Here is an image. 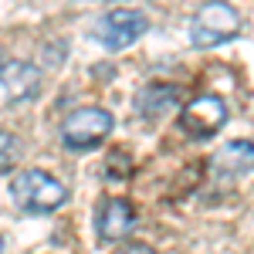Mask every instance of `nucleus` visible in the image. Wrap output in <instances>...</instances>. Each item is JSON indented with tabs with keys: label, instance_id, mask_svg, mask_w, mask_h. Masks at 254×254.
<instances>
[{
	"label": "nucleus",
	"instance_id": "nucleus-1",
	"mask_svg": "<svg viewBox=\"0 0 254 254\" xmlns=\"http://www.w3.org/2000/svg\"><path fill=\"white\" fill-rule=\"evenodd\" d=\"M10 196L27 214H55L58 207H64L68 190L61 180L48 176L44 170H20L10 180Z\"/></svg>",
	"mask_w": 254,
	"mask_h": 254
},
{
	"label": "nucleus",
	"instance_id": "nucleus-2",
	"mask_svg": "<svg viewBox=\"0 0 254 254\" xmlns=\"http://www.w3.org/2000/svg\"><path fill=\"white\" fill-rule=\"evenodd\" d=\"M237 31H241V17H237L234 7L224 3V0L203 3L193 14V20H190V41H193L196 48L224 44V41L237 38Z\"/></svg>",
	"mask_w": 254,
	"mask_h": 254
},
{
	"label": "nucleus",
	"instance_id": "nucleus-3",
	"mask_svg": "<svg viewBox=\"0 0 254 254\" xmlns=\"http://www.w3.org/2000/svg\"><path fill=\"white\" fill-rule=\"evenodd\" d=\"M112 132V116L98 105H88V109H75L71 116L61 122V142L75 153H88L102 146Z\"/></svg>",
	"mask_w": 254,
	"mask_h": 254
},
{
	"label": "nucleus",
	"instance_id": "nucleus-4",
	"mask_svg": "<svg viewBox=\"0 0 254 254\" xmlns=\"http://www.w3.org/2000/svg\"><path fill=\"white\" fill-rule=\"evenodd\" d=\"M146 27H149L146 14L129 10V7H119V10H109L105 17H98V24H95L92 34H95V41L102 44V48L122 51V48L136 44V41L146 34Z\"/></svg>",
	"mask_w": 254,
	"mask_h": 254
},
{
	"label": "nucleus",
	"instance_id": "nucleus-5",
	"mask_svg": "<svg viewBox=\"0 0 254 254\" xmlns=\"http://www.w3.org/2000/svg\"><path fill=\"white\" fill-rule=\"evenodd\" d=\"M227 122V105L220 95H200L190 105H183L180 112V126L190 139H210L224 129Z\"/></svg>",
	"mask_w": 254,
	"mask_h": 254
},
{
	"label": "nucleus",
	"instance_id": "nucleus-6",
	"mask_svg": "<svg viewBox=\"0 0 254 254\" xmlns=\"http://www.w3.org/2000/svg\"><path fill=\"white\" fill-rule=\"evenodd\" d=\"M132 227H136V207H132L129 200L112 196V200L102 203V210H98V237H102L105 244L126 241V237L132 234Z\"/></svg>",
	"mask_w": 254,
	"mask_h": 254
},
{
	"label": "nucleus",
	"instance_id": "nucleus-7",
	"mask_svg": "<svg viewBox=\"0 0 254 254\" xmlns=\"http://www.w3.org/2000/svg\"><path fill=\"white\" fill-rule=\"evenodd\" d=\"M0 81H3V92L10 102H24V98H34L41 88V75L34 64L27 61H7L3 71H0Z\"/></svg>",
	"mask_w": 254,
	"mask_h": 254
},
{
	"label": "nucleus",
	"instance_id": "nucleus-8",
	"mask_svg": "<svg viewBox=\"0 0 254 254\" xmlns=\"http://www.w3.org/2000/svg\"><path fill=\"white\" fill-rule=\"evenodd\" d=\"M214 163V170L220 176H244L254 170V142H244V139H237V142H227V146H220L217 149V156L210 159Z\"/></svg>",
	"mask_w": 254,
	"mask_h": 254
},
{
	"label": "nucleus",
	"instance_id": "nucleus-9",
	"mask_svg": "<svg viewBox=\"0 0 254 254\" xmlns=\"http://www.w3.org/2000/svg\"><path fill=\"white\" fill-rule=\"evenodd\" d=\"M176 102H180V88H173V85H149V88L139 92L136 105L146 119H159L163 112L176 109Z\"/></svg>",
	"mask_w": 254,
	"mask_h": 254
},
{
	"label": "nucleus",
	"instance_id": "nucleus-10",
	"mask_svg": "<svg viewBox=\"0 0 254 254\" xmlns=\"http://www.w3.org/2000/svg\"><path fill=\"white\" fill-rule=\"evenodd\" d=\"M17 159H20V139L14 132H0V173L14 170Z\"/></svg>",
	"mask_w": 254,
	"mask_h": 254
},
{
	"label": "nucleus",
	"instance_id": "nucleus-11",
	"mask_svg": "<svg viewBox=\"0 0 254 254\" xmlns=\"http://www.w3.org/2000/svg\"><path fill=\"white\" fill-rule=\"evenodd\" d=\"M122 254H156V251H153L149 244H129V248H126Z\"/></svg>",
	"mask_w": 254,
	"mask_h": 254
},
{
	"label": "nucleus",
	"instance_id": "nucleus-12",
	"mask_svg": "<svg viewBox=\"0 0 254 254\" xmlns=\"http://www.w3.org/2000/svg\"><path fill=\"white\" fill-rule=\"evenodd\" d=\"M3 64H7V58H3V51H0V71H3Z\"/></svg>",
	"mask_w": 254,
	"mask_h": 254
},
{
	"label": "nucleus",
	"instance_id": "nucleus-13",
	"mask_svg": "<svg viewBox=\"0 0 254 254\" xmlns=\"http://www.w3.org/2000/svg\"><path fill=\"white\" fill-rule=\"evenodd\" d=\"M0 251H3V237H0Z\"/></svg>",
	"mask_w": 254,
	"mask_h": 254
}]
</instances>
